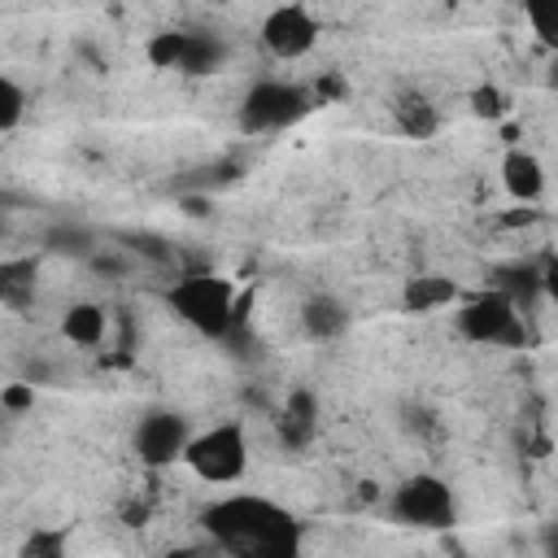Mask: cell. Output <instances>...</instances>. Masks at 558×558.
<instances>
[{
    "label": "cell",
    "mask_w": 558,
    "mask_h": 558,
    "mask_svg": "<svg viewBox=\"0 0 558 558\" xmlns=\"http://www.w3.org/2000/svg\"><path fill=\"white\" fill-rule=\"evenodd\" d=\"M201 523L227 558H301L305 545L301 519L257 493H231L209 501Z\"/></svg>",
    "instance_id": "cell-1"
},
{
    "label": "cell",
    "mask_w": 558,
    "mask_h": 558,
    "mask_svg": "<svg viewBox=\"0 0 558 558\" xmlns=\"http://www.w3.org/2000/svg\"><path fill=\"white\" fill-rule=\"evenodd\" d=\"M166 301L205 340H231L235 336V288L227 279H218V275H183L166 292Z\"/></svg>",
    "instance_id": "cell-2"
},
{
    "label": "cell",
    "mask_w": 558,
    "mask_h": 558,
    "mask_svg": "<svg viewBox=\"0 0 558 558\" xmlns=\"http://www.w3.org/2000/svg\"><path fill=\"white\" fill-rule=\"evenodd\" d=\"M453 327H458V336H462V340H471V344L519 349V344L527 340L523 310H519L506 292H497V288L466 296V301L458 305V314H453Z\"/></svg>",
    "instance_id": "cell-3"
},
{
    "label": "cell",
    "mask_w": 558,
    "mask_h": 558,
    "mask_svg": "<svg viewBox=\"0 0 558 558\" xmlns=\"http://www.w3.org/2000/svg\"><path fill=\"white\" fill-rule=\"evenodd\" d=\"M314 87L292 83V78H257L244 100H240V126L262 135V131H288L314 109Z\"/></svg>",
    "instance_id": "cell-4"
},
{
    "label": "cell",
    "mask_w": 558,
    "mask_h": 558,
    "mask_svg": "<svg viewBox=\"0 0 558 558\" xmlns=\"http://www.w3.org/2000/svg\"><path fill=\"white\" fill-rule=\"evenodd\" d=\"M388 514L397 523H405V527H418V532H445L453 523V514H458V497L440 475L418 471V475H410V480H401L392 488Z\"/></svg>",
    "instance_id": "cell-5"
},
{
    "label": "cell",
    "mask_w": 558,
    "mask_h": 558,
    "mask_svg": "<svg viewBox=\"0 0 558 558\" xmlns=\"http://www.w3.org/2000/svg\"><path fill=\"white\" fill-rule=\"evenodd\" d=\"M183 462L205 484H235L248 466V436H244L240 423H218V427L187 440Z\"/></svg>",
    "instance_id": "cell-6"
},
{
    "label": "cell",
    "mask_w": 558,
    "mask_h": 558,
    "mask_svg": "<svg viewBox=\"0 0 558 558\" xmlns=\"http://www.w3.org/2000/svg\"><path fill=\"white\" fill-rule=\"evenodd\" d=\"M192 432H187V418L174 414V410H148L140 423H135V453L144 466H170L183 458Z\"/></svg>",
    "instance_id": "cell-7"
},
{
    "label": "cell",
    "mask_w": 558,
    "mask_h": 558,
    "mask_svg": "<svg viewBox=\"0 0 558 558\" xmlns=\"http://www.w3.org/2000/svg\"><path fill=\"white\" fill-rule=\"evenodd\" d=\"M314 39H318V17H314L310 9H301V4H279V9H270L266 22H262V44H266V52L279 57V61L305 57V52L314 48Z\"/></svg>",
    "instance_id": "cell-8"
},
{
    "label": "cell",
    "mask_w": 558,
    "mask_h": 558,
    "mask_svg": "<svg viewBox=\"0 0 558 558\" xmlns=\"http://www.w3.org/2000/svg\"><path fill=\"white\" fill-rule=\"evenodd\" d=\"M501 183L523 205L541 201L545 196V166H541V157L527 153V148H506V157H501Z\"/></svg>",
    "instance_id": "cell-9"
},
{
    "label": "cell",
    "mask_w": 558,
    "mask_h": 558,
    "mask_svg": "<svg viewBox=\"0 0 558 558\" xmlns=\"http://www.w3.org/2000/svg\"><path fill=\"white\" fill-rule=\"evenodd\" d=\"M301 327L314 340H336V336L349 331V305L340 296H331V292H314L301 305Z\"/></svg>",
    "instance_id": "cell-10"
},
{
    "label": "cell",
    "mask_w": 558,
    "mask_h": 558,
    "mask_svg": "<svg viewBox=\"0 0 558 558\" xmlns=\"http://www.w3.org/2000/svg\"><path fill=\"white\" fill-rule=\"evenodd\" d=\"M227 61V44L209 31H183V52H179V65L183 74H214L218 65Z\"/></svg>",
    "instance_id": "cell-11"
},
{
    "label": "cell",
    "mask_w": 558,
    "mask_h": 558,
    "mask_svg": "<svg viewBox=\"0 0 558 558\" xmlns=\"http://www.w3.org/2000/svg\"><path fill=\"white\" fill-rule=\"evenodd\" d=\"M392 118H397V131L410 135V140H432V135L440 131V113H436V105H432L427 96H418V92L397 96Z\"/></svg>",
    "instance_id": "cell-12"
},
{
    "label": "cell",
    "mask_w": 558,
    "mask_h": 558,
    "mask_svg": "<svg viewBox=\"0 0 558 558\" xmlns=\"http://www.w3.org/2000/svg\"><path fill=\"white\" fill-rule=\"evenodd\" d=\"M453 301H458V283L445 275H414V279H405V292H401V305L410 314H427V310H440Z\"/></svg>",
    "instance_id": "cell-13"
},
{
    "label": "cell",
    "mask_w": 558,
    "mask_h": 558,
    "mask_svg": "<svg viewBox=\"0 0 558 558\" xmlns=\"http://www.w3.org/2000/svg\"><path fill=\"white\" fill-rule=\"evenodd\" d=\"M314 423H318V401H314V392L296 388V392L288 397L283 414H279V436H283V445L301 449V445L314 436Z\"/></svg>",
    "instance_id": "cell-14"
},
{
    "label": "cell",
    "mask_w": 558,
    "mask_h": 558,
    "mask_svg": "<svg viewBox=\"0 0 558 558\" xmlns=\"http://www.w3.org/2000/svg\"><path fill=\"white\" fill-rule=\"evenodd\" d=\"M105 327H109V318H105V310L92 305V301H78V305H70V310L61 314V336L74 340L78 349H96V344L105 340Z\"/></svg>",
    "instance_id": "cell-15"
},
{
    "label": "cell",
    "mask_w": 558,
    "mask_h": 558,
    "mask_svg": "<svg viewBox=\"0 0 558 558\" xmlns=\"http://www.w3.org/2000/svg\"><path fill=\"white\" fill-rule=\"evenodd\" d=\"M39 262L35 257H4L0 262V305H26L35 292Z\"/></svg>",
    "instance_id": "cell-16"
},
{
    "label": "cell",
    "mask_w": 558,
    "mask_h": 558,
    "mask_svg": "<svg viewBox=\"0 0 558 558\" xmlns=\"http://www.w3.org/2000/svg\"><path fill=\"white\" fill-rule=\"evenodd\" d=\"M44 244H48L52 253H61V257H96V248H100L87 227H52V231L44 235Z\"/></svg>",
    "instance_id": "cell-17"
},
{
    "label": "cell",
    "mask_w": 558,
    "mask_h": 558,
    "mask_svg": "<svg viewBox=\"0 0 558 558\" xmlns=\"http://www.w3.org/2000/svg\"><path fill=\"white\" fill-rule=\"evenodd\" d=\"M17 558H65V532L61 527H35L22 541Z\"/></svg>",
    "instance_id": "cell-18"
},
{
    "label": "cell",
    "mask_w": 558,
    "mask_h": 558,
    "mask_svg": "<svg viewBox=\"0 0 558 558\" xmlns=\"http://www.w3.org/2000/svg\"><path fill=\"white\" fill-rule=\"evenodd\" d=\"M22 118H26V92L9 74H0V131H13Z\"/></svg>",
    "instance_id": "cell-19"
},
{
    "label": "cell",
    "mask_w": 558,
    "mask_h": 558,
    "mask_svg": "<svg viewBox=\"0 0 558 558\" xmlns=\"http://www.w3.org/2000/svg\"><path fill=\"white\" fill-rule=\"evenodd\" d=\"M179 52H183V31H161V35L148 39V61L161 65V70H174Z\"/></svg>",
    "instance_id": "cell-20"
},
{
    "label": "cell",
    "mask_w": 558,
    "mask_h": 558,
    "mask_svg": "<svg viewBox=\"0 0 558 558\" xmlns=\"http://www.w3.org/2000/svg\"><path fill=\"white\" fill-rule=\"evenodd\" d=\"M471 109H475L480 118H497V113H501V92H497V87H475Z\"/></svg>",
    "instance_id": "cell-21"
},
{
    "label": "cell",
    "mask_w": 558,
    "mask_h": 558,
    "mask_svg": "<svg viewBox=\"0 0 558 558\" xmlns=\"http://www.w3.org/2000/svg\"><path fill=\"white\" fill-rule=\"evenodd\" d=\"M131 248H135V253H148V257H157V262H170V248H161L157 235H131Z\"/></svg>",
    "instance_id": "cell-22"
},
{
    "label": "cell",
    "mask_w": 558,
    "mask_h": 558,
    "mask_svg": "<svg viewBox=\"0 0 558 558\" xmlns=\"http://www.w3.org/2000/svg\"><path fill=\"white\" fill-rule=\"evenodd\" d=\"M0 405L26 410V405H35V392H31V388H4V392H0Z\"/></svg>",
    "instance_id": "cell-23"
},
{
    "label": "cell",
    "mask_w": 558,
    "mask_h": 558,
    "mask_svg": "<svg viewBox=\"0 0 558 558\" xmlns=\"http://www.w3.org/2000/svg\"><path fill=\"white\" fill-rule=\"evenodd\" d=\"M166 558H201V554H196V549H170Z\"/></svg>",
    "instance_id": "cell-24"
}]
</instances>
